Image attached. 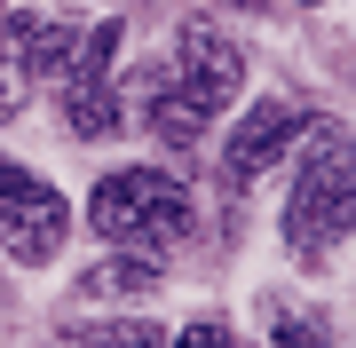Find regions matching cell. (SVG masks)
<instances>
[{
    "mask_svg": "<svg viewBox=\"0 0 356 348\" xmlns=\"http://www.w3.org/2000/svg\"><path fill=\"white\" fill-rule=\"evenodd\" d=\"M175 88L191 95L206 119H214L222 103H238V88H245V56H238V40H222L214 24H191V32H182V56H175Z\"/></svg>",
    "mask_w": 356,
    "mask_h": 348,
    "instance_id": "5",
    "label": "cell"
},
{
    "mask_svg": "<svg viewBox=\"0 0 356 348\" xmlns=\"http://www.w3.org/2000/svg\"><path fill=\"white\" fill-rule=\"evenodd\" d=\"M79 348H166L159 324H103V333H79Z\"/></svg>",
    "mask_w": 356,
    "mask_h": 348,
    "instance_id": "10",
    "label": "cell"
},
{
    "mask_svg": "<svg viewBox=\"0 0 356 348\" xmlns=\"http://www.w3.org/2000/svg\"><path fill=\"white\" fill-rule=\"evenodd\" d=\"M348 230H356V142L317 135V151H309L301 182H293V198H285V245L317 270Z\"/></svg>",
    "mask_w": 356,
    "mask_h": 348,
    "instance_id": "1",
    "label": "cell"
},
{
    "mask_svg": "<svg viewBox=\"0 0 356 348\" xmlns=\"http://www.w3.org/2000/svg\"><path fill=\"white\" fill-rule=\"evenodd\" d=\"M88 222H95L103 238H119V245H166V238L191 230V198H182V182H175V174L119 167V174H103V182H95Z\"/></svg>",
    "mask_w": 356,
    "mask_h": 348,
    "instance_id": "2",
    "label": "cell"
},
{
    "mask_svg": "<svg viewBox=\"0 0 356 348\" xmlns=\"http://www.w3.org/2000/svg\"><path fill=\"white\" fill-rule=\"evenodd\" d=\"M293 135H301V111L269 95V103H254V111L238 119V135L222 142V167L238 174V182H254V174H269V167H277V151H285Z\"/></svg>",
    "mask_w": 356,
    "mask_h": 348,
    "instance_id": "6",
    "label": "cell"
},
{
    "mask_svg": "<svg viewBox=\"0 0 356 348\" xmlns=\"http://www.w3.org/2000/svg\"><path fill=\"white\" fill-rule=\"evenodd\" d=\"M175 348H229V340H222V324H182Z\"/></svg>",
    "mask_w": 356,
    "mask_h": 348,
    "instance_id": "13",
    "label": "cell"
},
{
    "mask_svg": "<svg viewBox=\"0 0 356 348\" xmlns=\"http://www.w3.org/2000/svg\"><path fill=\"white\" fill-rule=\"evenodd\" d=\"M8 48H16V72H72V56H79V24L72 16H48V8H16L8 24Z\"/></svg>",
    "mask_w": 356,
    "mask_h": 348,
    "instance_id": "7",
    "label": "cell"
},
{
    "mask_svg": "<svg viewBox=\"0 0 356 348\" xmlns=\"http://www.w3.org/2000/svg\"><path fill=\"white\" fill-rule=\"evenodd\" d=\"M143 111H151V127L175 142V151H191V142L206 135V111H198L191 95L175 88V79H151V88H143Z\"/></svg>",
    "mask_w": 356,
    "mask_h": 348,
    "instance_id": "8",
    "label": "cell"
},
{
    "mask_svg": "<svg viewBox=\"0 0 356 348\" xmlns=\"http://www.w3.org/2000/svg\"><path fill=\"white\" fill-rule=\"evenodd\" d=\"M24 88H32V79H24V72H16V64H8V56H0V127H8V119H16V111H24Z\"/></svg>",
    "mask_w": 356,
    "mask_h": 348,
    "instance_id": "12",
    "label": "cell"
},
{
    "mask_svg": "<svg viewBox=\"0 0 356 348\" xmlns=\"http://www.w3.org/2000/svg\"><path fill=\"white\" fill-rule=\"evenodd\" d=\"M135 285H159V261H111L88 277V293H135Z\"/></svg>",
    "mask_w": 356,
    "mask_h": 348,
    "instance_id": "9",
    "label": "cell"
},
{
    "mask_svg": "<svg viewBox=\"0 0 356 348\" xmlns=\"http://www.w3.org/2000/svg\"><path fill=\"white\" fill-rule=\"evenodd\" d=\"M269 348H325V324L317 317H277L269 324Z\"/></svg>",
    "mask_w": 356,
    "mask_h": 348,
    "instance_id": "11",
    "label": "cell"
},
{
    "mask_svg": "<svg viewBox=\"0 0 356 348\" xmlns=\"http://www.w3.org/2000/svg\"><path fill=\"white\" fill-rule=\"evenodd\" d=\"M111 56H119V24H95L88 48H79L72 72H64V119H72V135H88V142H103V135L119 127V103H111Z\"/></svg>",
    "mask_w": 356,
    "mask_h": 348,
    "instance_id": "4",
    "label": "cell"
},
{
    "mask_svg": "<svg viewBox=\"0 0 356 348\" xmlns=\"http://www.w3.org/2000/svg\"><path fill=\"white\" fill-rule=\"evenodd\" d=\"M72 230V206L48 190L40 174L24 167H0V245H8L16 261H48L56 245Z\"/></svg>",
    "mask_w": 356,
    "mask_h": 348,
    "instance_id": "3",
    "label": "cell"
}]
</instances>
